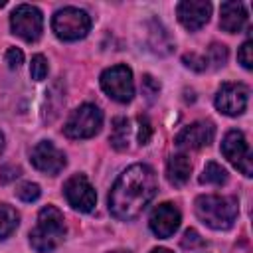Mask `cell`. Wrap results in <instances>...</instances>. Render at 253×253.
Returning a JSON list of instances; mask_svg holds the SVG:
<instances>
[{"label":"cell","mask_w":253,"mask_h":253,"mask_svg":"<svg viewBox=\"0 0 253 253\" xmlns=\"http://www.w3.org/2000/svg\"><path fill=\"white\" fill-rule=\"evenodd\" d=\"M158 180L150 166L132 164L113 184L109 194V210L121 221H130L142 213V210L156 196Z\"/></svg>","instance_id":"1"},{"label":"cell","mask_w":253,"mask_h":253,"mask_svg":"<svg viewBox=\"0 0 253 253\" xmlns=\"http://www.w3.org/2000/svg\"><path fill=\"white\" fill-rule=\"evenodd\" d=\"M65 231L63 213L53 206H45L40 210L36 227L30 231V245L38 253H49L63 241Z\"/></svg>","instance_id":"2"},{"label":"cell","mask_w":253,"mask_h":253,"mask_svg":"<svg viewBox=\"0 0 253 253\" xmlns=\"http://www.w3.org/2000/svg\"><path fill=\"white\" fill-rule=\"evenodd\" d=\"M196 215L211 229H229L237 217V200L233 196H200Z\"/></svg>","instance_id":"3"},{"label":"cell","mask_w":253,"mask_h":253,"mask_svg":"<svg viewBox=\"0 0 253 253\" xmlns=\"http://www.w3.org/2000/svg\"><path fill=\"white\" fill-rule=\"evenodd\" d=\"M51 30L63 42H75L87 36V32L91 30V18L81 8L65 6L53 14Z\"/></svg>","instance_id":"4"},{"label":"cell","mask_w":253,"mask_h":253,"mask_svg":"<svg viewBox=\"0 0 253 253\" xmlns=\"http://www.w3.org/2000/svg\"><path fill=\"white\" fill-rule=\"evenodd\" d=\"M103 125V113L97 105H91V103H85L81 107H77L71 117L67 119L65 126H63V132L65 136L69 138H91L99 132Z\"/></svg>","instance_id":"5"},{"label":"cell","mask_w":253,"mask_h":253,"mask_svg":"<svg viewBox=\"0 0 253 253\" xmlns=\"http://www.w3.org/2000/svg\"><path fill=\"white\" fill-rule=\"evenodd\" d=\"M10 28L18 38L26 42H38L43 32V16L36 6L20 4L10 16Z\"/></svg>","instance_id":"6"},{"label":"cell","mask_w":253,"mask_h":253,"mask_svg":"<svg viewBox=\"0 0 253 253\" xmlns=\"http://www.w3.org/2000/svg\"><path fill=\"white\" fill-rule=\"evenodd\" d=\"M101 87L111 99L119 103H128L134 95L132 71L126 65H113L101 73Z\"/></svg>","instance_id":"7"},{"label":"cell","mask_w":253,"mask_h":253,"mask_svg":"<svg viewBox=\"0 0 253 253\" xmlns=\"http://www.w3.org/2000/svg\"><path fill=\"white\" fill-rule=\"evenodd\" d=\"M221 154L243 174L253 176V164H251V150L241 130H229L223 136L221 142Z\"/></svg>","instance_id":"8"},{"label":"cell","mask_w":253,"mask_h":253,"mask_svg":"<svg viewBox=\"0 0 253 253\" xmlns=\"http://www.w3.org/2000/svg\"><path fill=\"white\" fill-rule=\"evenodd\" d=\"M63 196L69 202V206L73 210H79V211H91L97 204L95 188L91 186V182L83 174H75L65 182Z\"/></svg>","instance_id":"9"},{"label":"cell","mask_w":253,"mask_h":253,"mask_svg":"<svg viewBox=\"0 0 253 253\" xmlns=\"http://www.w3.org/2000/svg\"><path fill=\"white\" fill-rule=\"evenodd\" d=\"M30 160L34 164L36 170L43 172V174H49V176H55L59 174L63 168H65V154L49 140H40L34 148H32V154H30Z\"/></svg>","instance_id":"10"},{"label":"cell","mask_w":253,"mask_h":253,"mask_svg":"<svg viewBox=\"0 0 253 253\" xmlns=\"http://www.w3.org/2000/svg\"><path fill=\"white\" fill-rule=\"evenodd\" d=\"M247 87L243 83H223L215 95V107L219 113L237 117L247 107Z\"/></svg>","instance_id":"11"},{"label":"cell","mask_w":253,"mask_h":253,"mask_svg":"<svg viewBox=\"0 0 253 253\" xmlns=\"http://www.w3.org/2000/svg\"><path fill=\"white\" fill-rule=\"evenodd\" d=\"M180 219H182L180 210L174 204L164 202V204H160V206H156L152 210L150 219H148V225H150V229H152L154 235L166 239V237H172L174 231L180 227Z\"/></svg>","instance_id":"12"},{"label":"cell","mask_w":253,"mask_h":253,"mask_svg":"<svg viewBox=\"0 0 253 253\" xmlns=\"http://www.w3.org/2000/svg\"><path fill=\"white\" fill-rule=\"evenodd\" d=\"M215 128L210 121H198L182 128L176 136V146L182 150H198L202 146H208L213 140Z\"/></svg>","instance_id":"13"},{"label":"cell","mask_w":253,"mask_h":253,"mask_svg":"<svg viewBox=\"0 0 253 253\" xmlns=\"http://www.w3.org/2000/svg\"><path fill=\"white\" fill-rule=\"evenodd\" d=\"M176 14H178L180 24L186 30L196 32L204 24H208V20L211 16V4L204 2V0H184L176 6Z\"/></svg>","instance_id":"14"},{"label":"cell","mask_w":253,"mask_h":253,"mask_svg":"<svg viewBox=\"0 0 253 253\" xmlns=\"http://www.w3.org/2000/svg\"><path fill=\"white\" fill-rule=\"evenodd\" d=\"M247 24V12L241 2H223L219 8V28L227 34H237Z\"/></svg>","instance_id":"15"},{"label":"cell","mask_w":253,"mask_h":253,"mask_svg":"<svg viewBox=\"0 0 253 253\" xmlns=\"http://www.w3.org/2000/svg\"><path fill=\"white\" fill-rule=\"evenodd\" d=\"M192 162L186 154H174L166 162V178L172 186H184L190 178Z\"/></svg>","instance_id":"16"},{"label":"cell","mask_w":253,"mask_h":253,"mask_svg":"<svg viewBox=\"0 0 253 253\" xmlns=\"http://www.w3.org/2000/svg\"><path fill=\"white\" fill-rule=\"evenodd\" d=\"M148 38H150V42H148L150 49L156 51V53H160V55L170 53L172 47H174V45H172V40H170V36H168V32L160 26V22H150V24H148Z\"/></svg>","instance_id":"17"},{"label":"cell","mask_w":253,"mask_h":253,"mask_svg":"<svg viewBox=\"0 0 253 253\" xmlns=\"http://www.w3.org/2000/svg\"><path fill=\"white\" fill-rule=\"evenodd\" d=\"M128 138H130V125L128 119L125 117H115L113 119V128L109 134V142L115 150H126L128 148Z\"/></svg>","instance_id":"18"},{"label":"cell","mask_w":253,"mask_h":253,"mask_svg":"<svg viewBox=\"0 0 253 253\" xmlns=\"http://www.w3.org/2000/svg\"><path fill=\"white\" fill-rule=\"evenodd\" d=\"M20 215L8 204H0V239H6L18 227Z\"/></svg>","instance_id":"19"},{"label":"cell","mask_w":253,"mask_h":253,"mask_svg":"<svg viewBox=\"0 0 253 253\" xmlns=\"http://www.w3.org/2000/svg\"><path fill=\"white\" fill-rule=\"evenodd\" d=\"M202 184H213V186H221L227 182V172L225 168H221L217 162H208L202 176H200Z\"/></svg>","instance_id":"20"},{"label":"cell","mask_w":253,"mask_h":253,"mask_svg":"<svg viewBox=\"0 0 253 253\" xmlns=\"http://www.w3.org/2000/svg\"><path fill=\"white\" fill-rule=\"evenodd\" d=\"M204 57H206L208 63H211L213 69H219V67H223L225 61H227V47H225L223 43H211V45L208 47V51H206Z\"/></svg>","instance_id":"21"},{"label":"cell","mask_w":253,"mask_h":253,"mask_svg":"<svg viewBox=\"0 0 253 253\" xmlns=\"http://www.w3.org/2000/svg\"><path fill=\"white\" fill-rule=\"evenodd\" d=\"M40 194H42V190H40V186L34 184V182H24V184H20V186L16 188V196H18L22 202H36V200L40 198Z\"/></svg>","instance_id":"22"},{"label":"cell","mask_w":253,"mask_h":253,"mask_svg":"<svg viewBox=\"0 0 253 253\" xmlns=\"http://www.w3.org/2000/svg\"><path fill=\"white\" fill-rule=\"evenodd\" d=\"M30 75H32V79H36V81L45 79V75H47V59H45L42 53H38V55L32 57V63H30Z\"/></svg>","instance_id":"23"},{"label":"cell","mask_w":253,"mask_h":253,"mask_svg":"<svg viewBox=\"0 0 253 253\" xmlns=\"http://www.w3.org/2000/svg\"><path fill=\"white\" fill-rule=\"evenodd\" d=\"M160 93V83L152 77V75H144L142 77V95L146 97L148 103H152Z\"/></svg>","instance_id":"24"},{"label":"cell","mask_w":253,"mask_h":253,"mask_svg":"<svg viewBox=\"0 0 253 253\" xmlns=\"http://www.w3.org/2000/svg\"><path fill=\"white\" fill-rule=\"evenodd\" d=\"M182 61H184L186 67H190V69H194V71H204V69L208 67L206 57H204V55H198V53H186V55L182 57Z\"/></svg>","instance_id":"25"},{"label":"cell","mask_w":253,"mask_h":253,"mask_svg":"<svg viewBox=\"0 0 253 253\" xmlns=\"http://www.w3.org/2000/svg\"><path fill=\"white\" fill-rule=\"evenodd\" d=\"M251 51H253V43L247 40L241 47H239V51H237V59H239V63L245 67V69H251L253 67V55H251Z\"/></svg>","instance_id":"26"},{"label":"cell","mask_w":253,"mask_h":253,"mask_svg":"<svg viewBox=\"0 0 253 253\" xmlns=\"http://www.w3.org/2000/svg\"><path fill=\"white\" fill-rule=\"evenodd\" d=\"M202 245H204V239L200 237V233L196 229H186V233L182 237V247L196 249V247H202Z\"/></svg>","instance_id":"27"},{"label":"cell","mask_w":253,"mask_h":253,"mask_svg":"<svg viewBox=\"0 0 253 253\" xmlns=\"http://www.w3.org/2000/svg\"><path fill=\"white\" fill-rule=\"evenodd\" d=\"M150 136H152V125H150V121L146 117L140 115L138 117V142L146 144L150 140Z\"/></svg>","instance_id":"28"},{"label":"cell","mask_w":253,"mask_h":253,"mask_svg":"<svg viewBox=\"0 0 253 253\" xmlns=\"http://www.w3.org/2000/svg\"><path fill=\"white\" fill-rule=\"evenodd\" d=\"M6 63L10 69H18L22 63H24V53L18 49V47H10L6 51Z\"/></svg>","instance_id":"29"},{"label":"cell","mask_w":253,"mask_h":253,"mask_svg":"<svg viewBox=\"0 0 253 253\" xmlns=\"http://www.w3.org/2000/svg\"><path fill=\"white\" fill-rule=\"evenodd\" d=\"M20 176V168L18 166H4L0 168V184H8L12 180H16Z\"/></svg>","instance_id":"30"},{"label":"cell","mask_w":253,"mask_h":253,"mask_svg":"<svg viewBox=\"0 0 253 253\" xmlns=\"http://www.w3.org/2000/svg\"><path fill=\"white\" fill-rule=\"evenodd\" d=\"M150 253H172L170 249H166V247H156V249H152Z\"/></svg>","instance_id":"31"},{"label":"cell","mask_w":253,"mask_h":253,"mask_svg":"<svg viewBox=\"0 0 253 253\" xmlns=\"http://www.w3.org/2000/svg\"><path fill=\"white\" fill-rule=\"evenodd\" d=\"M2 150H4V134L0 132V152H2Z\"/></svg>","instance_id":"32"},{"label":"cell","mask_w":253,"mask_h":253,"mask_svg":"<svg viewBox=\"0 0 253 253\" xmlns=\"http://www.w3.org/2000/svg\"><path fill=\"white\" fill-rule=\"evenodd\" d=\"M111 253H130V251H126V249H117V251H111Z\"/></svg>","instance_id":"33"},{"label":"cell","mask_w":253,"mask_h":253,"mask_svg":"<svg viewBox=\"0 0 253 253\" xmlns=\"http://www.w3.org/2000/svg\"><path fill=\"white\" fill-rule=\"evenodd\" d=\"M4 4H6V2H4V0H0V8H2V6H4Z\"/></svg>","instance_id":"34"}]
</instances>
